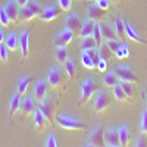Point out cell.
Returning a JSON list of instances; mask_svg holds the SVG:
<instances>
[{"instance_id":"1","label":"cell","mask_w":147,"mask_h":147,"mask_svg":"<svg viewBox=\"0 0 147 147\" xmlns=\"http://www.w3.org/2000/svg\"><path fill=\"white\" fill-rule=\"evenodd\" d=\"M56 122L60 128L68 129V131H87L88 127L85 122L81 119H77L74 116H68L65 113H57L56 115Z\"/></svg>"},{"instance_id":"2","label":"cell","mask_w":147,"mask_h":147,"mask_svg":"<svg viewBox=\"0 0 147 147\" xmlns=\"http://www.w3.org/2000/svg\"><path fill=\"white\" fill-rule=\"evenodd\" d=\"M80 91H81V99H80L78 105L80 106H84L85 103H88L91 100V97H94V94L97 91H99V85H97V82L93 78H85L81 82Z\"/></svg>"},{"instance_id":"3","label":"cell","mask_w":147,"mask_h":147,"mask_svg":"<svg viewBox=\"0 0 147 147\" xmlns=\"http://www.w3.org/2000/svg\"><path fill=\"white\" fill-rule=\"evenodd\" d=\"M66 74H63V71L60 68H50L47 74V82L52 88L55 90H63L65 84H66Z\"/></svg>"},{"instance_id":"4","label":"cell","mask_w":147,"mask_h":147,"mask_svg":"<svg viewBox=\"0 0 147 147\" xmlns=\"http://www.w3.org/2000/svg\"><path fill=\"white\" fill-rule=\"evenodd\" d=\"M56 106H57V103H56L53 96H47L46 100H43L40 103V106H38V109L46 116L47 122L52 124V125H55V121H56Z\"/></svg>"},{"instance_id":"5","label":"cell","mask_w":147,"mask_h":147,"mask_svg":"<svg viewBox=\"0 0 147 147\" xmlns=\"http://www.w3.org/2000/svg\"><path fill=\"white\" fill-rule=\"evenodd\" d=\"M110 103H112V99L106 90H99L94 94V99H93V109L96 113H103L109 109Z\"/></svg>"},{"instance_id":"6","label":"cell","mask_w":147,"mask_h":147,"mask_svg":"<svg viewBox=\"0 0 147 147\" xmlns=\"http://www.w3.org/2000/svg\"><path fill=\"white\" fill-rule=\"evenodd\" d=\"M85 147H102V146H106L105 144V131L100 125H97L91 134L88 136V140L87 143L84 144Z\"/></svg>"},{"instance_id":"7","label":"cell","mask_w":147,"mask_h":147,"mask_svg":"<svg viewBox=\"0 0 147 147\" xmlns=\"http://www.w3.org/2000/svg\"><path fill=\"white\" fill-rule=\"evenodd\" d=\"M115 72H116L119 81H128V82H137L138 81L134 69L131 66H128V65H119V66H116Z\"/></svg>"},{"instance_id":"8","label":"cell","mask_w":147,"mask_h":147,"mask_svg":"<svg viewBox=\"0 0 147 147\" xmlns=\"http://www.w3.org/2000/svg\"><path fill=\"white\" fill-rule=\"evenodd\" d=\"M49 96V82L46 80H38L34 85V99L35 102L41 103Z\"/></svg>"},{"instance_id":"9","label":"cell","mask_w":147,"mask_h":147,"mask_svg":"<svg viewBox=\"0 0 147 147\" xmlns=\"http://www.w3.org/2000/svg\"><path fill=\"white\" fill-rule=\"evenodd\" d=\"M3 9L6 10V13L9 15L12 24H18L19 19H21V6L18 5L16 0H10V2H7Z\"/></svg>"},{"instance_id":"10","label":"cell","mask_w":147,"mask_h":147,"mask_svg":"<svg viewBox=\"0 0 147 147\" xmlns=\"http://www.w3.org/2000/svg\"><path fill=\"white\" fill-rule=\"evenodd\" d=\"M106 12L103 7H100L97 3H93V5H88L87 6V15H88V19L94 21V22H102L105 18H106Z\"/></svg>"},{"instance_id":"11","label":"cell","mask_w":147,"mask_h":147,"mask_svg":"<svg viewBox=\"0 0 147 147\" xmlns=\"http://www.w3.org/2000/svg\"><path fill=\"white\" fill-rule=\"evenodd\" d=\"M19 50L24 60H27L30 56V31L24 30L19 35Z\"/></svg>"},{"instance_id":"12","label":"cell","mask_w":147,"mask_h":147,"mask_svg":"<svg viewBox=\"0 0 147 147\" xmlns=\"http://www.w3.org/2000/svg\"><path fill=\"white\" fill-rule=\"evenodd\" d=\"M105 144L107 147H119L121 146L119 131L115 128H107L105 131Z\"/></svg>"},{"instance_id":"13","label":"cell","mask_w":147,"mask_h":147,"mask_svg":"<svg viewBox=\"0 0 147 147\" xmlns=\"http://www.w3.org/2000/svg\"><path fill=\"white\" fill-rule=\"evenodd\" d=\"M74 35H75V34H74L71 30L65 28L63 31H60V32L57 34V37L55 38V46H56V47H66L68 44L72 43Z\"/></svg>"},{"instance_id":"14","label":"cell","mask_w":147,"mask_h":147,"mask_svg":"<svg viewBox=\"0 0 147 147\" xmlns=\"http://www.w3.org/2000/svg\"><path fill=\"white\" fill-rule=\"evenodd\" d=\"M81 27H82V21H81V18H80L77 13L71 12V13L68 15V18H66V28L71 30L74 34H80Z\"/></svg>"},{"instance_id":"15","label":"cell","mask_w":147,"mask_h":147,"mask_svg":"<svg viewBox=\"0 0 147 147\" xmlns=\"http://www.w3.org/2000/svg\"><path fill=\"white\" fill-rule=\"evenodd\" d=\"M35 110V99L32 96H24V100L21 102V112L24 116H30Z\"/></svg>"},{"instance_id":"16","label":"cell","mask_w":147,"mask_h":147,"mask_svg":"<svg viewBox=\"0 0 147 147\" xmlns=\"http://www.w3.org/2000/svg\"><path fill=\"white\" fill-rule=\"evenodd\" d=\"M59 16V9L55 6V5H50V6H47V7H44L43 9V12H41V15L38 16L41 21H44V22H52L53 19H56Z\"/></svg>"},{"instance_id":"17","label":"cell","mask_w":147,"mask_h":147,"mask_svg":"<svg viewBox=\"0 0 147 147\" xmlns=\"http://www.w3.org/2000/svg\"><path fill=\"white\" fill-rule=\"evenodd\" d=\"M21 97H22V96L16 91V93L13 94V97H12V100H10V105H9V119H10V121H13L15 113L21 109Z\"/></svg>"},{"instance_id":"18","label":"cell","mask_w":147,"mask_h":147,"mask_svg":"<svg viewBox=\"0 0 147 147\" xmlns=\"http://www.w3.org/2000/svg\"><path fill=\"white\" fill-rule=\"evenodd\" d=\"M99 25H100V31H102V35H103V40H113V38L118 40L115 28L110 25V24L102 22V24H99Z\"/></svg>"},{"instance_id":"19","label":"cell","mask_w":147,"mask_h":147,"mask_svg":"<svg viewBox=\"0 0 147 147\" xmlns=\"http://www.w3.org/2000/svg\"><path fill=\"white\" fill-rule=\"evenodd\" d=\"M125 34H127V38H131L132 41H136V43H143V44L147 46V41L144 38H141V37L138 35V32L134 30V27L127 21H125Z\"/></svg>"},{"instance_id":"20","label":"cell","mask_w":147,"mask_h":147,"mask_svg":"<svg viewBox=\"0 0 147 147\" xmlns=\"http://www.w3.org/2000/svg\"><path fill=\"white\" fill-rule=\"evenodd\" d=\"M113 28H115V32H116V37H118V40L122 41V40H125V21H122L121 16H116L115 18V22H113Z\"/></svg>"},{"instance_id":"21","label":"cell","mask_w":147,"mask_h":147,"mask_svg":"<svg viewBox=\"0 0 147 147\" xmlns=\"http://www.w3.org/2000/svg\"><path fill=\"white\" fill-rule=\"evenodd\" d=\"M46 122H47L46 116L43 115L41 110L37 107V109L34 110V113H32V124L35 125L37 129H43V128L46 127Z\"/></svg>"},{"instance_id":"22","label":"cell","mask_w":147,"mask_h":147,"mask_svg":"<svg viewBox=\"0 0 147 147\" xmlns=\"http://www.w3.org/2000/svg\"><path fill=\"white\" fill-rule=\"evenodd\" d=\"M94 27H96V22L91 21V19H87V21H84L82 22V27L80 30V37L81 38H84V37H90L93 35V31H94Z\"/></svg>"},{"instance_id":"23","label":"cell","mask_w":147,"mask_h":147,"mask_svg":"<svg viewBox=\"0 0 147 147\" xmlns=\"http://www.w3.org/2000/svg\"><path fill=\"white\" fill-rule=\"evenodd\" d=\"M118 75H116V72L115 71H109V72H106V75L103 77V84L106 85V87H109V88H113L115 85L118 84Z\"/></svg>"},{"instance_id":"24","label":"cell","mask_w":147,"mask_h":147,"mask_svg":"<svg viewBox=\"0 0 147 147\" xmlns=\"http://www.w3.org/2000/svg\"><path fill=\"white\" fill-rule=\"evenodd\" d=\"M5 44L9 47V50H18L19 49V37L15 32H10L9 35H6Z\"/></svg>"},{"instance_id":"25","label":"cell","mask_w":147,"mask_h":147,"mask_svg":"<svg viewBox=\"0 0 147 147\" xmlns=\"http://www.w3.org/2000/svg\"><path fill=\"white\" fill-rule=\"evenodd\" d=\"M55 57H56V62H57L59 65H65V62L69 59V56H68V49H66V47H56Z\"/></svg>"},{"instance_id":"26","label":"cell","mask_w":147,"mask_h":147,"mask_svg":"<svg viewBox=\"0 0 147 147\" xmlns=\"http://www.w3.org/2000/svg\"><path fill=\"white\" fill-rule=\"evenodd\" d=\"M121 87L124 88L128 100H132V97L136 96L137 88H136V82H128V81H121Z\"/></svg>"},{"instance_id":"27","label":"cell","mask_w":147,"mask_h":147,"mask_svg":"<svg viewBox=\"0 0 147 147\" xmlns=\"http://www.w3.org/2000/svg\"><path fill=\"white\" fill-rule=\"evenodd\" d=\"M65 74H66V77H68V81L74 80V77H75V74H77V65H75V62H74L72 59H68L66 62H65Z\"/></svg>"},{"instance_id":"28","label":"cell","mask_w":147,"mask_h":147,"mask_svg":"<svg viewBox=\"0 0 147 147\" xmlns=\"http://www.w3.org/2000/svg\"><path fill=\"white\" fill-rule=\"evenodd\" d=\"M97 47L96 44V40L93 38V35L90 37H84V38H81V43H80V50H90V49H94Z\"/></svg>"},{"instance_id":"29","label":"cell","mask_w":147,"mask_h":147,"mask_svg":"<svg viewBox=\"0 0 147 147\" xmlns=\"http://www.w3.org/2000/svg\"><path fill=\"white\" fill-rule=\"evenodd\" d=\"M119 131V138H121V146H128L129 144V129L127 125H121L118 128Z\"/></svg>"},{"instance_id":"30","label":"cell","mask_w":147,"mask_h":147,"mask_svg":"<svg viewBox=\"0 0 147 147\" xmlns=\"http://www.w3.org/2000/svg\"><path fill=\"white\" fill-rule=\"evenodd\" d=\"M99 53H100V57L106 59L107 62H110V60H112V57H113V55H115V52L110 50L109 46H107L106 43H103V44L99 47Z\"/></svg>"},{"instance_id":"31","label":"cell","mask_w":147,"mask_h":147,"mask_svg":"<svg viewBox=\"0 0 147 147\" xmlns=\"http://www.w3.org/2000/svg\"><path fill=\"white\" fill-rule=\"evenodd\" d=\"M28 85H30V77L28 75H25V77H22L21 80H19V82H18V93L24 97L27 94V90H28Z\"/></svg>"},{"instance_id":"32","label":"cell","mask_w":147,"mask_h":147,"mask_svg":"<svg viewBox=\"0 0 147 147\" xmlns=\"http://www.w3.org/2000/svg\"><path fill=\"white\" fill-rule=\"evenodd\" d=\"M113 97H115L118 102H127L128 100V97H127L124 88L121 87V84H116L115 87H113Z\"/></svg>"},{"instance_id":"33","label":"cell","mask_w":147,"mask_h":147,"mask_svg":"<svg viewBox=\"0 0 147 147\" xmlns=\"http://www.w3.org/2000/svg\"><path fill=\"white\" fill-rule=\"evenodd\" d=\"M81 62H82V65L87 68V69L96 68V66H94V62H93V59H91V56L88 55L87 50H82V52H81Z\"/></svg>"},{"instance_id":"34","label":"cell","mask_w":147,"mask_h":147,"mask_svg":"<svg viewBox=\"0 0 147 147\" xmlns=\"http://www.w3.org/2000/svg\"><path fill=\"white\" fill-rule=\"evenodd\" d=\"M35 18H37V16L30 10L28 6L21 7V21H24V22H30V21H32V19H35Z\"/></svg>"},{"instance_id":"35","label":"cell","mask_w":147,"mask_h":147,"mask_svg":"<svg viewBox=\"0 0 147 147\" xmlns=\"http://www.w3.org/2000/svg\"><path fill=\"white\" fill-rule=\"evenodd\" d=\"M115 56L118 57V59H127L128 56H129V46L128 44H121L119 46V49L115 52Z\"/></svg>"},{"instance_id":"36","label":"cell","mask_w":147,"mask_h":147,"mask_svg":"<svg viewBox=\"0 0 147 147\" xmlns=\"http://www.w3.org/2000/svg\"><path fill=\"white\" fill-rule=\"evenodd\" d=\"M27 6L30 7V10L32 12V13H34L35 16H40V15H41L43 7H41V5H40L38 2H35V0H30Z\"/></svg>"},{"instance_id":"37","label":"cell","mask_w":147,"mask_h":147,"mask_svg":"<svg viewBox=\"0 0 147 147\" xmlns=\"http://www.w3.org/2000/svg\"><path fill=\"white\" fill-rule=\"evenodd\" d=\"M93 38L96 40L97 47H100V46L103 44V35H102V31H100V25H96V27H94V31H93Z\"/></svg>"},{"instance_id":"38","label":"cell","mask_w":147,"mask_h":147,"mask_svg":"<svg viewBox=\"0 0 147 147\" xmlns=\"http://www.w3.org/2000/svg\"><path fill=\"white\" fill-rule=\"evenodd\" d=\"M7 59H9V47L3 43V44H0V60L3 63H6Z\"/></svg>"},{"instance_id":"39","label":"cell","mask_w":147,"mask_h":147,"mask_svg":"<svg viewBox=\"0 0 147 147\" xmlns=\"http://www.w3.org/2000/svg\"><path fill=\"white\" fill-rule=\"evenodd\" d=\"M0 21H2V27H9L10 24H12V21H10L9 15L6 13V10H5L3 7L0 9Z\"/></svg>"},{"instance_id":"40","label":"cell","mask_w":147,"mask_h":147,"mask_svg":"<svg viewBox=\"0 0 147 147\" xmlns=\"http://www.w3.org/2000/svg\"><path fill=\"white\" fill-rule=\"evenodd\" d=\"M140 131H141L143 134H147V109L143 110L141 122H140Z\"/></svg>"},{"instance_id":"41","label":"cell","mask_w":147,"mask_h":147,"mask_svg":"<svg viewBox=\"0 0 147 147\" xmlns=\"http://www.w3.org/2000/svg\"><path fill=\"white\" fill-rule=\"evenodd\" d=\"M105 43L109 46V49H110V50H112V52H116L118 50V49H119V40H116V38H113V40H105Z\"/></svg>"},{"instance_id":"42","label":"cell","mask_w":147,"mask_h":147,"mask_svg":"<svg viewBox=\"0 0 147 147\" xmlns=\"http://www.w3.org/2000/svg\"><path fill=\"white\" fill-rule=\"evenodd\" d=\"M136 146L137 147H144V146H147V134H140V136L137 137V140H136Z\"/></svg>"},{"instance_id":"43","label":"cell","mask_w":147,"mask_h":147,"mask_svg":"<svg viewBox=\"0 0 147 147\" xmlns=\"http://www.w3.org/2000/svg\"><path fill=\"white\" fill-rule=\"evenodd\" d=\"M46 146H47V147H57V146H59V144H57V138H56L55 134H50V136L47 137Z\"/></svg>"},{"instance_id":"44","label":"cell","mask_w":147,"mask_h":147,"mask_svg":"<svg viewBox=\"0 0 147 147\" xmlns=\"http://www.w3.org/2000/svg\"><path fill=\"white\" fill-rule=\"evenodd\" d=\"M59 3V7L63 9V10H71V6H72V0H57Z\"/></svg>"},{"instance_id":"45","label":"cell","mask_w":147,"mask_h":147,"mask_svg":"<svg viewBox=\"0 0 147 147\" xmlns=\"http://www.w3.org/2000/svg\"><path fill=\"white\" fill-rule=\"evenodd\" d=\"M96 68L99 69L100 72H106V69H107V60L103 59V57H100V60H99V63H97Z\"/></svg>"},{"instance_id":"46","label":"cell","mask_w":147,"mask_h":147,"mask_svg":"<svg viewBox=\"0 0 147 147\" xmlns=\"http://www.w3.org/2000/svg\"><path fill=\"white\" fill-rule=\"evenodd\" d=\"M97 5H99L100 7H103L105 10H107V9L110 7V5H112V3H110V0H100V2L97 3Z\"/></svg>"},{"instance_id":"47","label":"cell","mask_w":147,"mask_h":147,"mask_svg":"<svg viewBox=\"0 0 147 147\" xmlns=\"http://www.w3.org/2000/svg\"><path fill=\"white\" fill-rule=\"evenodd\" d=\"M5 40H6V34H5V31L2 28H0V44H3Z\"/></svg>"},{"instance_id":"48","label":"cell","mask_w":147,"mask_h":147,"mask_svg":"<svg viewBox=\"0 0 147 147\" xmlns=\"http://www.w3.org/2000/svg\"><path fill=\"white\" fill-rule=\"evenodd\" d=\"M16 2H18V5H19L21 7H24V6H27V5H28L30 0H16Z\"/></svg>"},{"instance_id":"49","label":"cell","mask_w":147,"mask_h":147,"mask_svg":"<svg viewBox=\"0 0 147 147\" xmlns=\"http://www.w3.org/2000/svg\"><path fill=\"white\" fill-rule=\"evenodd\" d=\"M110 3H115V5H118V3H121V0H110Z\"/></svg>"},{"instance_id":"50","label":"cell","mask_w":147,"mask_h":147,"mask_svg":"<svg viewBox=\"0 0 147 147\" xmlns=\"http://www.w3.org/2000/svg\"><path fill=\"white\" fill-rule=\"evenodd\" d=\"M93 2H96V3H99V2H100V0H93Z\"/></svg>"},{"instance_id":"51","label":"cell","mask_w":147,"mask_h":147,"mask_svg":"<svg viewBox=\"0 0 147 147\" xmlns=\"http://www.w3.org/2000/svg\"><path fill=\"white\" fill-rule=\"evenodd\" d=\"M146 105H147V96H146Z\"/></svg>"},{"instance_id":"52","label":"cell","mask_w":147,"mask_h":147,"mask_svg":"<svg viewBox=\"0 0 147 147\" xmlns=\"http://www.w3.org/2000/svg\"><path fill=\"white\" fill-rule=\"evenodd\" d=\"M0 27H2V21H0Z\"/></svg>"},{"instance_id":"53","label":"cell","mask_w":147,"mask_h":147,"mask_svg":"<svg viewBox=\"0 0 147 147\" xmlns=\"http://www.w3.org/2000/svg\"><path fill=\"white\" fill-rule=\"evenodd\" d=\"M87 2H93V0H87Z\"/></svg>"}]
</instances>
